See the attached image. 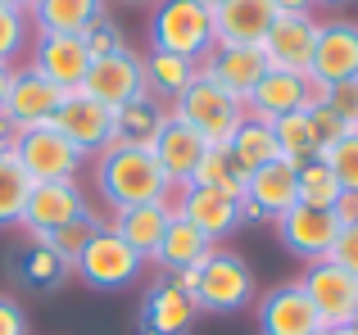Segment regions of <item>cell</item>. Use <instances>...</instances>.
Segmentation results:
<instances>
[{"mask_svg":"<svg viewBox=\"0 0 358 335\" xmlns=\"http://www.w3.org/2000/svg\"><path fill=\"white\" fill-rule=\"evenodd\" d=\"M96 186L114 209H131V204H159L173 195V181L164 177L159 159L150 145H109L100 154Z\"/></svg>","mask_w":358,"mask_h":335,"instance_id":"6da1fadb","label":"cell"},{"mask_svg":"<svg viewBox=\"0 0 358 335\" xmlns=\"http://www.w3.org/2000/svg\"><path fill=\"white\" fill-rule=\"evenodd\" d=\"M213 14L195 0H159L150 14V50H168L200 64L213 50Z\"/></svg>","mask_w":358,"mask_h":335,"instance_id":"7a4b0ae2","label":"cell"},{"mask_svg":"<svg viewBox=\"0 0 358 335\" xmlns=\"http://www.w3.org/2000/svg\"><path fill=\"white\" fill-rule=\"evenodd\" d=\"M173 114L182 123H191L209 145H227L231 132L245 123V100H236L231 91H222L218 82H209L204 73H195V82L173 100Z\"/></svg>","mask_w":358,"mask_h":335,"instance_id":"3957f363","label":"cell"},{"mask_svg":"<svg viewBox=\"0 0 358 335\" xmlns=\"http://www.w3.org/2000/svg\"><path fill=\"white\" fill-rule=\"evenodd\" d=\"M9 154L23 163V172L32 177V181H73L78 168H82V159H87V154H82L64 132H55L50 123L18 132Z\"/></svg>","mask_w":358,"mask_h":335,"instance_id":"277c9868","label":"cell"},{"mask_svg":"<svg viewBox=\"0 0 358 335\" xmlns=\"http://www.w3.org/2000/svg\"><path fill=\"white\" fill-rule=\"evenodd\" d=\"M141 263H145V258H141L114 227H100L96 236L87 240V249L78 254L73 272L87 285H96V290H122V285H131L141 276Z\"/></svg>","mask_w":358,"mask_h":335,"instance_id":"5b68a950","label":"cell"},{"mask_svg":"<svg viewBox=\"0 0 358 335\" xmlns=\"http://www.w3.org/2000/svg\"><path fill=\"white\" fill-rule=\"evenodd\" d=\"M254 299V272L241 254L213 249L200 263V285H195V308L204 313H241Z\"/></svg>","mask_w":358,"mask_h":335,"instance_id":"8992f818","label":"cell"},{"mask_svg":"<svg viewBox=\"0 0 358 335\" xmlns=\"http://www.w3.org/2000/svg\"><path fill=\"white\" fill-rule=\"evenodd\" d=\"M299 290L308 295V304L317 308L322 327H345L358 308V276L336 267L331 258H313L299 276Z\"/></svg>","mask_w":358,"mask_h":335,"instance_id":"52a82bcc","label":"cell"},{"mask_svg":"<svg viewBox=\"0 0 358 335\" xmlns=\"http://www.w3.org/2000/svg\"><path fill=\"white\" fill-rule=\"evenodd\" d=\"M327 87L317 77H299V73H281V68H268L259 77V87L250 91L245 100V114L254 118H286V114H299V109H313L322 105Z\"/></svg>","mask_w":358,"mask_h":335,"instance_id":"ba28073f","label":"cell"},{"mask_svg":"<svg viewBox=\"0 0 358 335\" xmlns=\"http://www.w3.org/2000/svg\"><path fill=\"white\" fill-rule=\"evenodd\" d=\"M32 68L41 73L45 82H55L64 96H73V91H82V82H87L91 50H87V41L73 36V32H36Z\"/></svg>","mask_w":358,"mask_h":335,"instance_id":"9c48e42d","label":"cell"},{"mask_svg":"<svg viewBox=\"0 0 358 335\" xmlns=\"http://www.w3.org/2000/svg\"><path fill=\"white\" fill-rule=\"evenodd\" d=\"M82 96L100 100L105 109H122V105H131V100L150 96V91H145V68H141V54L118 50V54H105V59H91L87 82H82Z\"/></svg>","mask_w":358,"mask_h":335,"instance_id":"30bf717a","label":"cell"},{"mask_svg":"<svg viewBox=\"0 0 358 335\" xmlns=\"http://www.w3.org/2000/svg\"><path fill=\"white\" fill-rule=\"evenodd\" d=\"M87 195L78 191V181H36L32 195H27V209L18 227L32 231V240H45L50 231L69 227V222L87 218Z\"/></svg>","mask_w":358,"mask_h":335,"instance_id":"8fae6325","label":"cell"},{"mask_svg":"<svg viewBox=\"0 0 358 335\" xmlns=\"http://www.w3.org/2000/svg\"><path fill=\"white\" fill-rule=\"evenodd\" d=\"M317 18L313 14H277V23H272V32L263 36V59H268V68H281V73H299V77H308V68H313V45H317Z\"/></svg>","mask_w":358,"mask_h":335,"instance_id":"7c38bea8","label":"cell"},{"mask_svg":"<svg viewBox=\"0 0 358 335\" xmlns=\"http://www.w3.org/2000/svg\"><path fill=\"white\" fill-rule=\"evenodd\" d=\"M59 105H64V91L55 87V82H45L41 73L27 64V68H14V82H9V96H5V109H0V114H5L18 132H27V127H45L59 114Z\"/></svg>","mask_w":358,"mask_h":335,"instance_id":"4fadbf2b","label":"cell"},{"mask_svg":"<svg viewBox=\"0 0 358 335\" xmlns=\"http://www.w3.org/2000/svg\"><path fill=\"white\" fill-rule=\"evenodd\" d=\"M55 132H64L73 145H78L82 154H105L109 150V136H114V109H105L100 100L82 96V91H73V96H64L59 114L50 118Z\"/></svg>","mask_w":358,"mask_h":335,"instance_id":"5bb4252c","label":"cell"},{"mask_svg":"<svg viewBox=\"0 0 358 335\" xmlns=\"http://www.w3.org/2000/svg\"><path fill=\"white\" fill-rule=\"evenodd\" d=\"M277 222V236L281 245L290 249V254L299 258H327V249H331L336 231H341V218H336V209H308V204H295V209H286Z\"/></svg>","mask_w":358,"mask_h":335,"instance_id":"9a60e30c","label":"cell"},{"mask_svg":"<svg viewBox=\"0 0 358 335\" xmlns=\"http://www.w3.org/2000/svg\"><path fill=\"white\" fill-rule=\"evenodd\" d=\"M204 150H209V141H204V136L195 132L191 123H182L173 109H168L164 127H159L155 141H150V154L159 159V168H164V177H168L173 186H186V181H191V172L200 168Z\"/></svg>","mask_w":358,"mask_h":335,"instance_id":"2e32d148","label":"cell"},{"mask_svg":"<svg viewBox=\"0 0 358 335\" xmlns=\"http://www.w3.org/2000/svg\"><path fill=\"white\" fill-rule=\"evenodd\" d=\"M322 318L299 290V281H286L259 299V335H317Z\"/></svg>","mask_w":358,"mask_h":335,"instance_id":"e0dca14e","label":"cell"},{"mask_svg":"<svg viewBox=\"0 0 358 335\" xmlns=\"http://www.w3.org/2000/svg\"><path fill=\"white\" fill-rule=\"evenodd\" d=\"M173 200H177V218H186L209 240H222L241 227V200H231V195L204 191V186H173Z\"/></svg>","mask_w":358,"mask_h":335,"instance_id":"ac0fdd59","label":"cell"},{"mask_svg":"<svg viewBox=\"0 0 358 335\" xmlns=\"http://www.w3.org/2000/svg\"><path fill=\"white\" fill-rule=\"evenodd\" d=\"M308 77H317L322 87L345 82V77H358V23H350V18H331V23L317 27Z\"/></svg>","mask_w":358,"mask_h":335,"instance_id":"d6986e66","label":"cell"},{"mask_svg":"<svg viewBox=\"0 0 358 335\" xmlns=\"http://www.w3.org/2000/svg\"><path fill=\"white\" fill-rule=\"evenodd\" d=\"M200 73L209 82H218L222 91H231L236 100H250V91L268 73V59H263L259 45H213L200 59Z\"/></svg>","mask_w":358,"mask_h":335,"instance_id":"ffe728a7","label":"cell"},{"mask_svg":"<svg viewBox=\"0 0 358 335\" xmlns=\"http://www.w3.org/2000/svg\"><path fill=\"white\" fill-rule=\"evenodd\" d=\"M277 23L272 0H227L213 9V41L218 45H263Z\"/></svg>","mask_w":358,"mask_h":335,"instance_id":"44dd1931","label":"cell"},{"mask_svg":"<svg viewBox=\"0 0 358 335\" xmlns=\"http://www.w3.org/2000/svg\"><path fill=\"white\" fill-rule=\"evenodd\" d=\"M177 218V200L168 195V200L159 204H131V209H114V231L122 240H127L131 249H136L141 258H155L159 240H164L168 222Z\"/></svg>","mask_w":358,"mask_h":335,"instance_id":"7402d4cb","label":"cell"},{"mask_svg":"<svg viewBox=\"0 0 358 335\" xmlns=\"http://www.w3.org/2000/svg\"><path fill=\"white\" fill-rule=\"evenodd\" d=\"M241 200H250L254 209L263 213V218H281L286 209H295V204H299L295 163H286V159L263 163L259 172H250V181H245V195H241Z\"/></svg>","mask_w":358,"mask_h":335,"instance_id":"603a6c76","label":"cell"},{"mask_svg":"<svg viewBox=\"0 0 358 335\" xmlns=\"http://www.w3.org/2000/svg\"><path fill=\"white\" fill-rule=\"evenodd\" d=\"M100 14H105V0H32V5H27V18L36 23V32L82 36Z\"/></svg>","mask_w":358,"mask_h":335,"instance_id":"cb8c5ba5","label":"cell"},{"mask_svg":"<svg viewBox=\"0 0 358 335\" xmlns=\"http://www.w3.org/2000/svg\"><path fill=\"white\" fill-rule=\"evenodd\" d=\"M209 254H213V240L204 231H195L186 218H173L164 240H159V249H155V263L168 267V272H182V267H200Z\"/></svg>","mask_w":358,"mask_h":335,"instance_id":"d4e9b609","label":"cell"},{"mask_svg":"<svg viewBox=\"0 0 358 335\" xmlns=\"http://www.w3.org/2000/svg\"><path fill=\"white\" fill-rule=\"evenodd\" d=\"M227 154L236 159V168H241L245 177H250V172H259L263 163L281 159L277 136H272V123H268V118L245 114V123L236 127V132H231V141H227Z\"/></svg>","mask_w":358,"mask_h":335,"instance_id":"484cf974","label":"cell"},{"mask_svg":"<svg viewBox=\"0 0 358 335\" xmlns=\"http://www.w3.org/2000/svg\"><path fill=\"white\" fill-rule=\"evenodd\" d=\"M164 118H168L164 100H155V96L131 100V105L114 109V136H109V145H150L155 132L164 127Z\"/></svg>","mask_w":358,"mask_h":335,"instance_id":"4316f807","label":"cell"},{"mask_svg":"<svg viewBox=\"0 0 358 335\" xmlns=\"http://www.w3.org/2000/svg\"><path fill=\"white\" fill-rule=\"evenodd\" d=\"M195 313H200V308H195V299H191V295H182L173 281L155 285L150 299H145V322H150V331H155V335H182L195 322Z\"/></svg>","mask_w":358,"mask_h":335,"instance_id":"83f0119b","label":"cell"},{"mask_svg":"<svg viewBox=\"0 0 358 335\" xmlns=\"http://www.w3.org/2000/svg\"><path fill=\"white\" fill-rule=\"evenodd\" d=\"M141 68H145V91L150 96L155 100H177L195 82L200 64L182 59V54H168V50H150L145 59H141Z\"/></svg>","mask_w":358,"mask_h":335,"instance_id":"f1b7e54d","label":"cell"},{"mask_svg":"<svg viewBox=\"0 0 358 335\" xmlns=\"http://www.w3.org/2000/svg\"><path fill=\"white\" fill-rule=\"evenodd\" d=\"M245 181H250V177L236 168V159L227 154V145H209V150H204V159H200V168L191 172V181H186V186H204V191H218V195L241 200V195H245Z\"/></svg>","mask_w":358,"mask_h":335,"instance_id":"f546056e","label":"cell"},{"mask_svg":"<svg viewBox=\"0 0 358 335\" xmlns=\"http://www.w3.org/2000/svg\"><path fill=\"white\" fill-rule=\"evenodd\" d=\"M272 136H277V150L286 163H308V159H322V150H317L313 141V127H308V114L299 109V114H286V118H272Z\"/></svg>","mask_w":358,"mask_h":335,"instance_id":"4dcf8cb0","label":"cell"},{"mask_svg":"<svg viewBox=\"0 0 358 335\" xmlns=\"http://www.w3.org/2000/svg\"><path fill=\"white\" fill-rule=\"evenodd\" d=\"M32 177L23 172V163L14 154H0V227H18L27 209V195H32Z\"/></svg>","mask_w":358,"mask_h":335,"instance_id":"1f68e13d","label":"cell"},{"mask_svg":"<svg viewBox=\"0 0 358 335\" xmlns=\"http://www.w3.org/2000/svg\"><path fill=\"white\" fill-rule=\"evenodd\" d=\"M295 186H299V204H308V209H336L341 204V181H336V172L327 168L322 159H308L295 168Z\"/></svg>","mask_w":358,"mask_h":335,"instance_id":"d6a6232c","label":"cell"},{"mask_svg":"<svg viewBox=\"0 0 358 335\" xmlns=\"http://www.w3.org/2000/svg\"><path fill=\"white\" fill-rule=\"evenodd\" d=\"M18 272H23V281L27 285H41V290H55V285L64 281V276L73 272L69 263H64L55 249H45L41 240H32V249L23 254V263H18Z\"/></svg>","mask_w":358,"mask_h":335,"instance_id":"836d02e7","label":"cell"},{"mask_svg":"<svg viewBox=\"0 0 358 335\" xmlns=\"http://www.w3.org/2000/svg\"><path fill=\"white\" fill-rule=\"evenodd\" d=\"M100 231V222H96V213H87V218H78V222H69V227H59V231H50V236L41 240L45 249H55V254L64 258V263H78V254L87 249V240Z\"/></svg>","mask_w":358,"mask_h":335,"instance_id":"e575fe53","label":"cell"},{"mask_svg":"<svg viewBox=\"0 0 358 335\" xmlns=\"http://www.w3.org/2000/svg\"><path fill=\"white\" fill-rule=\"evenodd\" d=\"M322 163L336 172L341 191L358 195V127H354V132H345L341 141L331 145V150H322Z\"/></svg>","mask_w":358,"mask_h":335,"instance_id":"d590c367","label":"cell"},{"mask_svg":"<svg viewBox=\"0 0 358 335\" xmlns=\"http://www.w3.org/2000/svg\"><path fill=\"white\" fill-rule=\"evenodd\" d=\"M27 36H32V18L27 9H5L0 5V64H14L27 50Z\"/></svg>","mask_w":358,"mask_h":335,"instance_id":"8d00e7d4","label":"cell"},{"mask_svg":"<svg viewBox=\"0 0 358 335\" xmlns=\"http://www.w3.org/2000/svg\"><path fill=\"white\" fill-rule=\"evenodd\" d=\"M322 105L331 109V114L354 132V127H358V77L331 82V87H327V96H322Z\"/></svg>","mask_w":358,"mask_h":335,"instance_id":"74e56055","label":"cell"},{"mask_svg":"<svg viewBox=\"0 0 358 335\" xmlns=\"http://www.w3.org/2000/svg\"><path fill=\"white\" fill-rule=\"evenodd\" d=\"M82 41H87V50H91V59H105V54H118V50H127L122 45V32H118V23L109 14H100L96 23L82 32Z\"/></svg>","mask_w":358,"mask_h":335,"instance_id":"f35d334b","label":"cell"},{"mask_svg":"<svg viewBox=\"0 0 358 335\" xmlns=\"http://www.w3.org/2000/svg\"><path fill=\"white\" fill-rule=\"evenodd\" d=\"M304 114H308V127H313V141H317V150H331V145L341 141L345 132H350V127H345V123H341V118H336L327 105H313V109H304Z\"/></svg>","mask_w":358,"mask_h":335,"instance_id":"ab89813d","label":"cell"},{"mask_svg":"<svg viewBox=\"0 0 358 335\" xmlns=\"http://www.w3.org/2000/svg\"><path fill=\"white\" fill-rule=\"evenodd\" d=\"M327 258H331L336 267H345V272L358 276V222H341V231H336Z\"/></svg>","mask_w":358,"mask_h":335,"instance_id":"60d3db41","label":"cell"},{"mask_svg":"<svg viewBox=\"0 0 358 335\" xmlns=\"http://www.w3.org/2000/svg\"><path fill=\"white\" fill-rule=\"evenodd\" d=\"M0 335H27V313L9 295H0Z\"/></svg>","mask_w":358,"mask_h":335,"instance_id":"b9f144b4","label":"cell"},{"mask_svg":"<svg viewBox=\"0 0 358 335\" xmlns=\"http://www.w3.org/2000/svg\"><path fill=\"white\" fill-rule=\"evenodd\" d=\"M173 285L182 295H191L195 299V285H200V267H182V272H173Z\"/></svg>","mask_w":358,"mask_h":335,"instance_id":"7bdbcfd3","label":"cell"},{"mask_svg":"<svg viewBox=\"0 0 358 335\" xmlns=\"http://www.w3.org/2000/svg\"><path fill=\"white\" fill-rule=\"evenodd\" d=\"M336 218H341V222H358V195H350V191L341 195V204H336Z\"/></svg>","mask_w":358,"mask_h":335,"instance_id":"ee69618b","label":"cell"},{"mask_svg":"<svg viewBox=\"0 0 358 335\" xmlns=\"http://www.w3.org/2000/svg\"><path fill=\"white\" fill-rule=\"evenodd\" d=\"M272 5H277V14H308L317 0H272Z\"/></svg>","mask_w":358,"mask_h":335,"instance_id":"f6af8a7d","label":"cell"},{"mask_svg":"<svg viewBox=\"0 0 358 335\" xmlns=\"http://www.w3.org/2000/svg\"><path fill=\"white\" fill-rule=\"evenodd\" d=\"M14 136H18V127L9 123L5 114H0V154H9V150H14Z\"/></svg>","mask_w":358,"mask_h":335,"instance_id":"bcb514c9","label":"cell"},{"mask_svg":"<svg viewBox=\"0 0 358 335\" xmlns=\"http://www.w3.org/2000/svg\"><path fill=\"white\" fill-rule=\"evenodd\" d=\"M9 82H14V64H0V109H5V96H9Z\"/></svg>","mask_w":358,"mask_h":335,"instance_id":"7dc6e473","label":"cell"},{"mask_svg":"<svg viewBox=\"0 0 358 335\" xmlns=\"http://www.w3.org/2000/svg\"><path fill=\"white\" fill-rule=\"evenodd\" d=\"M327 335H358V327H350V322H345V327H327Z\"/></svg>","mask_w":358,"mask_h":335,"instance_id":"c3c4849f","label":"cell"},{"mask_svg":"<svg viewBox=\"0 0 358 335\" xmlns=\"http://www.w3.org/2000/svg\"><path fill=\"white\" fill-rule=\"evenodd\" d=\"M0 5H5V9H27L32 0H0Z\"/></svg>","mask_w":358,"mask_h":335,"instance_id":"681fc988","label":"cell"},{"mask_svg":"<svg viewBox=\"0 0 358 335\" xmlns=\"http://www.w3.org/2000/svg\"><path fill=\"white\" fill-rule=\"evenodd\" d=\"M195 5H204V9L213 14V9H218V5H227V0H195Z\"/></svg>","mask_w":358,"mask_h":335,"instance_id":"f907efd6","label":"cell"},{"mask_svg":"<svg viewBox=\"0 0 358 335\" xmlns=\"http://www.w3.org/2000/svg\"><path fill=\"white\" fill-rule=\"evenodd\" d=\"M131 5H159V0H131Z\"/></svg>","mask_w":358,"mask_h":335,"instance_id":"816d5d0a","label":"cell"},{"mask_svg":"<svg viewBox=\"0 0 358 335\" xmlns=\"http://www.w3.org/2000/svg\"><path fill=\"white\" fill-rule=\"evenodd\" d=\"M350 327H358V308H354V318H350Z\"/></svg>","mask_w":358,"mask_h":335,"instance_id":"f5cc1de1","label":"cell"},{"mask_svg":"<svg viewBox=\"0 0 358 335\" xmlns=\"http://www.w3.org/2000/svg\"><path fill=\"white\" fill-rule=\"evenodd\" d=\"M317 335H327V327H322V331H317Z\"/></svg>","mask_w":358,"mask_h":335,"instance_id":"db71d44e","label":"cell"}]
</instances>
